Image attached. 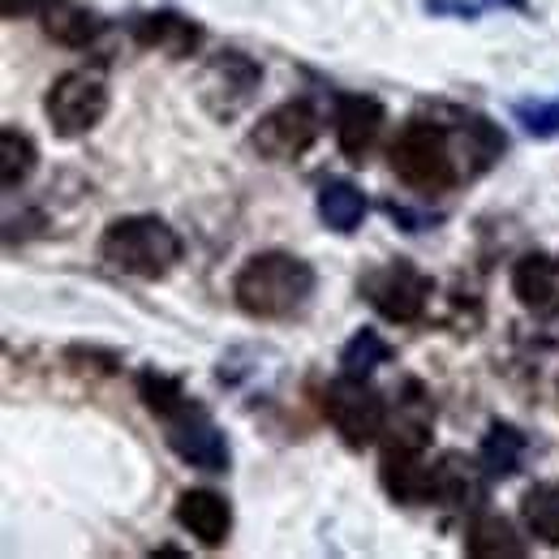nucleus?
<instances>
[{
  "label": "nucleus",
  "mask_w": 559,
  "mask_h": 559,
  "mask_svg": "<svg viewBox=\"0 0 559 559\" xmlns=\"http://www.w3.org/2000/svg\"><path fill=\"white\" fill-rule=\"evenodd\" d=\"M314 284L319 276L306 259L284 254V250H263V254H250L241 263V272L233 276V301L250 319L284 323L310 306Z\"/></svg>",
  "instance_id": "1"
},
{
  "label": "nucleus",
  "mask_w": 559,
  "mask_h": 559,
  "mask_svg": "<svg viewBox=\"0 0 559 559\" xmlns=\"http://www.w3.org/2000/svg\"><path fill=\"white\" fill-rule=\"evenodd\" d=\"M181 237L159 215H121L99 237V259L134 280H164L181 263Z\"/></svg>",
  "instance_id": "2"
},
{
  "label": "nucleus",
  "mask_w": 559,
  "mask_h": 559,
  "mask_svg": "<svg viewBox=\"0 0 559 559\" xmlns=\"http://www.w3.org/2000/svg\"><path fill=\"white\" fill-rule=\"evenodd\" d=\"M456 142L461 139H452V130L439 121H409L401 126V134L388 151L392 173L418 194H443L465 177Z\"/></svg>",
  "instance_id": "3"
},
{
  "label": "nucleus",
  "mask_w": 559,
  "mask_h": 559,
  "mask_svg": "<svg viewBox=\"0 0 559 559\" xmlns=\"http://www.w3.org/2000/svg\"><path fill=\"white\" fill-rule=\"evenodd\" d=\"M323 414L332 421V430L349 443V448H370V443H383V430H388V401L370 388V379H353L341 374L323 388Z\"/></svg>",
  "instance_id": "4"
},
{
  "label": "nucleus",
  "mask_w": 559,
  "mask_h": 559,
  "mask_svg": "<svg viewBox=\"0 0 559 559\" xmlns=\"http://www.w3.org/2000/svg\"><path fill=\"white\" fill-rule=\"evenodd\" d=\"M108 104H112V95H108L104 73L70 70L48 86L44 112H48V126L57 139H82L108 117Z\"/></svg>",
  "instance_id": "5"
},
{
  "label": "nucleus",
  "mask_w": 559,
  "mask_h": 559,
  "mask_svg": "<svg viewBox=\"0 0 559 559\" xmlns=\"http://www.w3.org/2000/svg\"><path fill=\"white\" fill-rule=\"evenodd\" d=\"M435 280L418 272L414 263L396 259V263H379L361 276V297L388 319V323H418L430 306Z\"/></svg>",
  "instance_id": "6"
},
{
  "label": "nucleus",
  "mask_w": 559,
  "mask_h": 559,
  "mask_svg": "<svg viewBox=\"0 0 559 559\" xmlns=\"http://www.w3.org/2000/svg\"><path fill=\"white\" fill-rule=\"evenodd\" d=\"M319 142V117L306 99H288V104H276L250 134V146L272 159V164H293L301 159L310 146Z\"/></svg>",
  "instance_id": "7"
},
{
  "label": "nucleus",
  "mask_w": 559,
  "mask_h": 559,
  "mask_svg": "<svg viewBox=\"0 0 559 559\" xmlns=\"http://www.w3.org/2000/svg\"><path fill=\"white\" fill-rule=\"evenodd\" d=\"M164 439H168V448H173L186 465H194V469H203V474H228V461H233L228 439H224V430L207 418L203 405H190L186 414L164 421Z\"/></svg>",
  "instance_id": "8"
},
{
  "label": "nucleus",
  "mask_w": 559,
  "mask_h": 559,
  "mask_svg": "<svg viewBox=\"0 0 559 559\" xmlns=\"http://www.w3.org/2000/svg\"><path fill=\"white\" fill-rule=\"evenodd\" d=\"M379 483L396 503H435V461H426V448H396L383 443Z\"/></svg>",
  "instance_id": "9"
},
{
  "label": "nucleus",
  "mask_w": 559,
  "mask_h": 559,
  "mask_svg": "<svg viewBox=\"0 0 559 559\" xmlns=\"http://www.w3.org/2000/svg\"><path fill=\"white\" fill-rule=\"evenodd\" d=\"M383 104L370 99V95H353V91H341L336 95V112H332V126H336V142L341 151L349 155L353 164H361L370 155V146L383 134Z\"/></svg>",
  "instance_id": "10"
},
{
  "label": "nucleus",
  "mask_w": 559,
  "mask_h": 559,
  "mask_svg": "<svg viewBox=\"0 0 559 559\" xmlns=\"http://www.w3.org/2000/svg\"><path fill=\"white\" fill-rule=\"evenodd\" d=\"M177 525L190 534V538H199L203 547H224L228 543V534H233V508H228V499L219 495V490L211 487H190L177 495Z\"/></svg>",
  "instance_id": "11"
},
{
  "label": "nucleus",
  "mask_w": 559,
  "mask_h": 559,
  "mask_svg": "<svg viewBox=\"0 0 559 559\" xmlns=\"http://www.w3.org/2000/svg\"><path fill=\"white\" fill-rule=\"evenodd\" d=\"M512 297L538 314L559 319V259L556 254H521L512 263Z\"/></svg>",
  "instance_id": "12"
},
{
  "label": "nucleus",
  "mask_w": 559,
  "mask_h": 559,
  "mask_svg": "<svg viewBox=\"0 0 559 559\" xmlns=\"http://www.w3.org/2000/svg\"><path fill=\"white\" fill-rule=\"evenodd\" d=\"M259 82H263V66L259 61H250L246 52H219L207 70V95L211 91H224L228 95V117H237L254 99Z\"/></svg>",
  "instance_id": "13"
},
{
  "label": "nucleus",
  "mask_w": 559,
  "mask_h": 559,
  "mask_svg": "<svg viewBox=\"0 0 559 559\" xmlns=\"http://www.w3.org/2000/svg\"><path fill=\"white\" fill-rule=\"evenodd\" d=\"M525 456H530V439L525 430H516L512 421H490L487 439L478 448V461L487 469V478H516L525 469Z\"/></svg>",
  "instance_id": "14"
},
{
  "label": "nucleus",
  "mask_w": 559,
  "mask_h": 559,
  "mask_svg": "<svg viewBox=\"0 0 559 559\" xmlns=\"http://www.w3.org/2000/svg\"><path fill=\"white\" fill-rule=\"evenodd\" d=\"M134 39L142 48H159L168 57H190L199 48V26L181 13H146L134 22Z\"/></svg>",
  "instance_id": "15"
},
{
  "label": "nucleus",
  "mask_w": 559,
  "mask_h": 559,
  "mask_svg": "<svg viewBox=\"0 0 559 559\" xmlns=\"http://www.w3.org/2000/svg\"><path fill=\"white\" fill-rule=\"evenodd\" d=\"M314 203H319V219H323L332 233H341V237L357 233V228H361V219H366V211H370L366 194H361L353 181H345V177L323 181Z\"/></svg>",
  "instance_id": "16"
},
{
  "label": "nucleus",
  "mask_w": 559,
  "mask_h": 559,
  "mask_svg": "<svg viewBox=\"0 0 559 559\" xmlns=\"http://www.w3.org/2000/svg\"><path fill=\"white\" fill-rule=\"evenodd\" d=\"M465 551L483 559H503V556L521 559L530 547H525V538L516 534L512 521H503V516H495V512H478V516L469 521V530H465Z\"/></svg>",
  "instance_id": "17"
},
{
  "label": "nucleus",
  "mask_w": 559,
  "mask_h": 559,
  "mask_svg": "<svg viewBox=\"0 0 559 559\" xmlns=\"http://www.w3.org/2000/svg\"><path fill=\"white\" fill-rule=\"evenodd\" d=\"M44 31H48L57 44H66V48H86L91 39L104 35V17H99L95 9H86V4L61 0V4H52V9L44 13Z\"/></svg>",
  "instance_id": "18"
},
{
  "label": "nucleus",
  "mask_w": 559,
  "mask_h": 559,
  "mask_svg": "<svg viewBox=\"0 0 559 559\" xmlns=\"http://www.w3.org/2000/svg\"><path fill=\"white\" fill-rule=\"evenodd\" d=\"M521 521L538 543L559 547V483H534L525 490L521 495Z\"/></svg>",
  "instance_id": "19"
},
{
  "label": "nucleus",
  "mask_w": 559,
  "mask_h": 559,
  "mask_svg": "<svg viewBox=\"0 0 559 559\" xmlns=\"http://www.w3.org/2000/svg\"><path fill=\"white\" fill-rule=\"evenodd\" d=\"M39 168V146L31 134H22L17 126H4L0 130V186L4 190H17L35 177Z\"/></svg>",
  "instance_id": "20"
},
{
  "label": "nucleus",
  "mask_w": 559,
  "mask_h": 559,
  "mask_svg": "<svg viewBox=\"0 0 559 559\" xmlns=\"http://www.w3.org/2000/svg\"><path fill=\"white\" fill-rule=\"evenodd\" d=\"M139 396H142V405L159 421L177 418V414H186V409L194 405L190 392L181 388V379H173V374H164V370H139Z\"/></svg>",
  "instance_id": "21"
},
{
  "label": "nucleus",
  "mask_w": 559,
  "mask_h": 559,
  "mask_svg": "<svg viewBox=\"0 0 559 559\" xmlns=\"http://www.w3.org/2000/svg\"><path fill=\"white\" fill-rule=\"evenodd\" d=\"M392 361V345L374 332V328H357L349 336V345L341 349V374H353V379H370L379 366Z\"/></svg>",
  "instance_id": "22"
},
{
  "label": "nucleus",
  "mask_w": 559,
  "mask_h": 559,
  "mask_svg": "<svg viewBox=\"0 0 559 559\" xmlns=\"http://www.w3.org/2000/svg\"><path fill=\"white\" fill-rule=\"evenodd\" d=\"M512 121L530 139H559V99H525L512 104Z\"/></svg>",
  "instance_id": "23"
},
{
  "label": "nucleus",
  "mask_w": 559,
  "mask_h": 559,
  "mask_svg": "<svg viewBox=\"0 0 559 559\" xmlns=\"http://www.w3.org/2000/svg\"><path fill=\"white\" fill-rule=\"evenodd\" d=\"M52 4H61V0H0V13H4L9 22H13V17H35V13L44 17Z\"/></svg>",
  "instance_id": "24"
},
{
  "label": "nucleus",
  "mask_w": 559,
  "mask_h": 559,
  "mask_svg": "<svg viewBox=\"0 0 559 559\" xmlns=\"http://www.w3.org/2000/svg\"><path fill=\"white\" fill-rule=\"evenodd\" d=\"M495 4H503V9H516V13H525V9H530V0H495Z\"/></svg>",
  "instance_id": "25"
}]
</instances>
